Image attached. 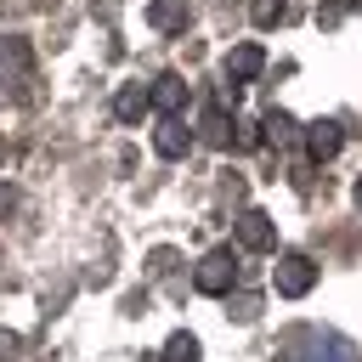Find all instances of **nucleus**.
I'll return each instance as SVG.
<instances>
[{
    "label": "nucleus",
    "mask_w": 362,
    "mask_h": 362,
    "mask_svg": "<svg viewBox=\"0 0 362 362\" xmlns=\"http://www.w3.org/2000/svg\"><path fill=\"white\" fill-rule=\"evenodd\" d=\"M288 362H362L339 334H322V328H305V334H294V345H288Z\"/></svg>",
    "instance_id": "f257e3e1"
},
{
    "label": "nucleus",
    "mask_w": 362,
    "mask_h": 362,
    "mask_svg": "<svg viewBox=\"0 0 362 362\" xmlns=\"http://www.w3.org/2000/svg\"><path fill=\"white\" fill-rule=\"evenodd\" d=\"M192 283H198V294H226V288L238 283V255H232V249H209V255L198 260Z\"/></svg>",
    "instance_id": "f03ea898"
},
{
    "label": "nucleus",
    "mask_w": 362,
    "mask_h": 362,
    "mask_svg": "<svg viewBox=\"0 0 362 362\" xmlns=\"http://www.w3.org/2000/svg\"><path fill=\"white\" fill-rule=\"evenodd\" d=\"M311 283H317V260H311V255H283V260H277V294H283V300L311 294Z\"/></svg>",
    "instance_id": "7ed1b4c3"
},
{
    "label": "nucleus",
    "mask_w": 362,
    "mask_h": 362,
    "mask_svg": "<svg viewBox=\"0 0 362 362\" xmlns=\"http://www.w3.org/2000/svg\"><path fill=\"white\" fill-rule=\"evenodd\" d=\"M238 243L255 249V255L277 249V226H272V215H266V209H243V215H238Z\"/></svg>",
    "instance_id": "20e7f679"
},
{
    "label": "nucleus",
    "mask_w": 362,
    "mask_h": 362,
    "mask_svg": "<svg viewBox=\"0 0 362 362\" xmlns=\"http://www.w3.org/2000/svg\"><path fill=\"white\" fill-rule=\"evenodd\" d=\"M147 107H158L164 119H175V113L187 107V79H181V74H158V79L147 85Z\"/></svg>",
    "instance_id": "39448f33"
},
{
    "label": "nucleus",
    "mask_w": 362,
    "mask_h": 362,
    "mask_svg": "<svg viewBox=\"0 0 362 362\" xmlns=\"http://www.w3.org/2000/svg\"><path fill=\"white\" fill-rule=\"evenodd\" d=\"M260 68H266V51H260V45H232V51H226V85L243 90Z\"/></svg>",
    "instance_id": "423d86ee"
},
{
    "label": "nucleus",
    "mask_w": 362,
    "mask_h": 362,
    "mask_svg": "<svg viewBox=\"0 0 362 362\" xmlns=\"http://www.w3.org/2000/svg\"><path fill=\"white\" fill-rule=\"evenodd\" d=\"M339 147H345V130H339L334 119H311V124H305V153H311L317 164H322V158H334Z\"/></svg>",
    "instance_id": "0eeeda50"
},
{
    "label": "nucleus",
    "mask_w": 362,
    "mask_h": 362,
    "mask_svg": "<svg viewBox=\"0 0 362 362\" xmlns=\"http://www.w3.org/2000/svg\"><path fill=\"white\" fill-rule=\"evenodd\" d=\"M147 23H153L158 34H181V28L192 23V11H187V0H153V6H147Z\"/></svg>",
    "instance_id": "6e6552de"
},
{
    "label": "nucleus",
    "mask_w": 362,
    "mask_h": 362,
    "mask_svg": "<svg viewBox=\"0 0 362 362\" xmlns=\"http://www.w3.org/2000/svg\"><path fill=\"white\" fill-rule=\"evenodd\" d=\"M153 147H158V158H181V153L192 147V130H187L181 119H164V124L153 130Z\"/></svg>",
    "instance_id": "1a4fd4ad"
},
{
    "label": "nucleus",
    "mask_w": 362,
    "mask_h": 362,
    "mask_svg": "<svg viewBox=\"0 0 362 362\" xmlns=\"http://www.w3.org/2000/svg\"><path fill=\"white\" fill-rule=\"evenodd\" d=\"M198 130H204V141H215V147H226L232 141V119H226V107L215 102V107H204V119H198Z\"/></svg>",
    "instance_id": "9d476101"
},
{
    "label": "nucleus",
    "mask_w": 362,
    "mask_h": 362,
    "mask_svg": "<svg viewBox=\"0 0 362 362\" xmlns=\"http://www.w3.org/2000/svg\"><path fill=\"white\" fill-rule=\"evenodd\" d=\"M113 113H119V119H141V113H147V90H141V85H124V90L113 96Z\"/></svg>",
    "instance_id": "9b49d317"
},
{
    "label": "nucleus",
    "mask_w": 362,
    "mask_h": 362,
    "mask_svg": "<svg viewBox=\"0 0 362 362\" xmlns=\"http://www.w3.org/2000/svg\"><path fill=\"white\" fill-rule=\"evenodd\" d=\"M164 362H198V339L192 334H170L164 339Z\"/></svg>",
    "instance_id": "f8f14e48"
},
{
    "label": "nucleus",
    "mask_w": 362,
    "mask_h": 362,
    "mask_svg": "<svg viewBox=\"0 0 362 362\" xmlns=\"http://www.w3.org/2000/svg\"><path fill=\"white\" fill-rule=\"evenodd\" d=\"M260 130H266V141H277V147H283V141L294 136V119H288V113H266V119H260Z\"/></svg>",
    "instance_id": "ddd939ff"
},
{
    "label": "nucleus",
    "mask_w": 362,
    "mask_h": 362,
    "mask_svg": "<svg viewBox=\"0 0 362 362\" xmlns=\"http://www.w3.org/2000/svg\"><path fill=\"white\" fill-rule=\"evenodd\" d=\"M345 11H362V0H322V11H317V23H322V28H334V23L345 17Z\"/></svg>",
    "instance_id": "4468645a"
},
{
    "label": "nucleus",
    "mask_w": 362,
    "mask_h": 362,
    "mask_svg": "<svg viewBox=\"0 0 362 362\" xmlns=\"http://www.w3.org/2000/svg\"><path fill=\"white\" fill-rule=\"evenodd\" d=\"M249 17H255L260 28H272V23L283 17V0H255V6H249Z\"/></svg>",
    "instance_id": "2eb2a0df"
},
{
    "label": "nucleus",
    "mask_w": 362,
    "mask_h": 362,
    "mask_svg": "<svg viewBox=\"0 0 362 362\" xmlns=\"http://www.w3.org/2000/svg\"><path fill=\"white\" fill-rule=\"evenodd\" d=\"M17 356V334H0V362H11Z\"/></svg>",
    "instance_id": "dca6fc26"
},
{
    "label": "nucleus",
    "mask_w": 362,
    "mask_h": 362,
    "mask_svg": "<svg viewBox=\"0 0 362 362\" xmlns=\"http://www.w3.org/2000/svg\"><path fill=\"white\" fill-rule=\"evenodd\" d=\"M11 204H17V192H11V187H6V181H0V221H6V215H11Z\"/></svg>",
    "instance_id": "f3484780"
},
{
    "label": "nucleus",
    "mask_w": 362,
    "mask_h": 362,
    "mask_svg": "<svg viewBox=\"0 0 362 362\" xmlns=\"http://www.w3.org/2000/svg\"><path fill=\"white\" fill-rule=\"evenodd\" d=\"M356 204H362V181H356Z\"/></svg>",
    "instance_id": "a211bd4d"
}]
</instances>
